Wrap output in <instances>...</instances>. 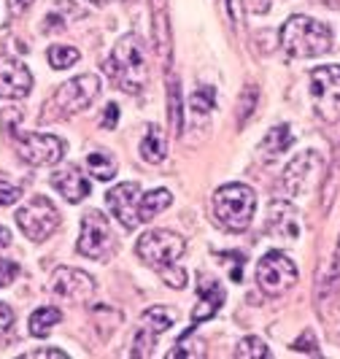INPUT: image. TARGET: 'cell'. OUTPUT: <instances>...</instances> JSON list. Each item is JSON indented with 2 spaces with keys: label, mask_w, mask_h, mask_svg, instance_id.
I'll use <instances>...</instances> for the list:
<instances>
[{
  "label": "cell",
  "mask_w": 340,
  "mask_h": 359,
  "mask_svg": "<svg viewBox=\"0 0 340 359\" xmlns=\"http://www.w3.org/2000/svg\"><path fill=\"white\" fill-rule=\"evenodd\" d=\"M87 170L97 181H111L116 176V160L108 151H92L90 157H87Z\"/></svg>",
  "instance_id": "obj_25"
},
{
  "label": "cell",
  "mask_w": 340,
  "mask_h": 359,
  "mask_svg": "<svg viewBox=\"0 0 340 359\" xmlns=\"http://www.w3.org/2000/svg\"><path fill=\"white\" fill-rule=\"evenodd\" d=\"M278 38H281V49L292 57H322L332 49L329 27L303 14L289 17Z\"/></svg>",
  "instance_id": "obj_2"
},
{
  "label": "cell",
  "mask_w": 340,
  "mask_h": 359,
  "mask_svg": "<svg viewBox=\"0 0 340 359\" xmlns=\"http://www.w3.org/2000/svg\"><path fill=\"white\" fill-rule=\"evenodd\" d=\"M294 351H305V354H313V357L319 354V346H316V338H313V332H311V330L305 332L300 341L294 343Z\"/></svg>",
  "instance_id": "obj_34"
},
{
  "label": "cell",
  "mask_w": 340,
  "mask_h": 359,
  "mask_svg": "<svg viewBox=\"0 0 340 359\" xmlns=\"http://www.w3.org/2000/svg\"><path fill=\"white\" fill-rule=\"evenodd\" d=\"M52 187L68 200V203H81L90 195V181L79 165H65L52 173Z\"/></svg>",
  "instance_id": "obj_17"
},
{
  "label": "cell",
  "mask_w": 340,
  "mask_h": 359,
  "mask_svg": "<svg viewBox=\"0 0 340 359\" xmlns=\"http://www.w3.org/2000/svg\"><path fill=\"white\" fill-rule=\"evenodd\" d=\"M135 252L151 268H165L170 262H176L181 254L186 252V241L181 235L170 233V230H149L138 238Z\"/></svg>",
  "instance_id": "obj_7"
},
{
  "label": "cell",
  "mask_w": 340,
  "mask_h": 359,
  "mask_svg": "<svg viewBox=\"0 0 340 359\" xmlns=\"http://www.w3.org/2000/svg\"><path fill=\"white\" fill-rule=\"evenodd\" d=\"M230 3V19H233V25H240V3L238 0H227Z\"/></svg>",
  "instance_id": "obj_38"
},
{
  "label": "cell",
  "mask_w": 340,
  "mask_h": 359,
  "mask_svg": "<svg viewBox=\"0 0 340 359\" xmlns=\"http://www.w3.org/2000/svg\"><path fill=\"white\" fill-rule=\"evenodd\" d=\"M62 322V311L60 308H38V311H33V316H30V335L33 338H46L49 332H52L54 324Z\"/></svg>",
  "instance_id": "obj_22"
},
{
  "label": "cell",
  "mask_w": 340,
  "mask_h": 359,
  "mask_svg": "<svg viewBox=\"0 0 340 359\" xmlns=\"http://www.w3.org/2000/svg\"><path fill=\"white\" fill-rule=\"evenodd\" d=\"M340 294V243L335 249V257H332V265L327 270V276L319 278V292H316V300H319V308L327 306L329 300H335Z\"/></svg>",
  "instance_id": "obj_20"
},
{
  "label": "cell",
  "mask_w": 340,
  "mask_h": 359,
  "mask_svg": "<svg viewBox=\"0 0 340 359\" xmlns=\"http://www.w3.org/2000/svg\"><path fill=\"white\" fill-rule=\"evenodd\" d=\"M324 173V162L316 151H303L300 157L289 162V168L284 170V192L287 198L294 195H303L308 189L316 187V181L322 179Z\"/></svg>",
  "instance_id": "obj_10"
},
{
  "label": "cell",
  "mask_w": 340,
  "mask_h": 359,
  "mask_svg": "<svg viewBox=\"0 0 340 359\" xmlns=\"http://www.w3.org/2000/svg\"><path fill=\"white\" fill-rule=\"evenodd\" d=\"M160 276H162V281H165L168 287H173V289L186 287V273H184L181 268H176V262H170V265L160 268Z\"/></svg>",
  "instance_id": "obj_31"
},
{
  "label": "cell",
  "mask_w": 340,
  "mask_h": 359,
  "mask_svg": "<svg viewBox=\"0 0 340 359\" xmlns=\"http://www.w3.org/2000/svg\"><path fill=\"white\" fill-rule=\"evenodd\" d=\"M90 3H106V0H90Z\"/></svg>",
  "instance_id": "obj_41"
},
{
  "label": "cell",
  "mask_w": 340,
  "mask_h": 359,
  "mask_svg": "<svg viewBox=\"0 0 340 359\" xmlns=\"http://www.w3.org/2000/svg\"><path fill=\"white\" fill-rule=\"evenodd\" d=\"M154 332L151 330H146L141 327L138 330V335H135V341H132V357H146V354H151V348H154Z\"/></svg>",
  "instance_id": "obj_30"
},
{
  "label": "cell",
  "mask_w": 340,
  "mask_h": 359,
  "mask_svg": "<svg viewBox=\"0 0 340 359\" xmlns=\"http://www.w3.org/2000/svg\"><path fill=\"white\" fill-rule=\"evenodd\" d=\"M33 90V76L25 62L0 57V97H25Z\"/></svg>",
  "instance_id": "obj_15"
},
{
  "label": "cell",
  "mask_w": 340,
  "mask_h": 359,
  "mask_svg": "<svg viewBox=\"0 0 340 359\" xmlns=\"http://www.w3.org/2000/svg\"><path fill=\"white\" fill-rule=\"evenodd\" d=\"M100 92V79L95 73H84V76H76L71 81H65L62 87H57L54 97L49 100V111H57L52 119L60 116H76L81 114L87 106H92V100L97 97Z\"/></svg>",
  "instance_id": "obj_4"
},
{
  "label": "cell",
  "mask_w": 340,
  "mask_h": 359,
  "mask_svg": "<svg viewBox=\"0 0 340 359\" xmlns=\"http://www.w3.org/2000/svg\"><path fill=\"white\" fill-rule=\"evenodd\" d=\"M214 106H216V92L211 87H200L192 95V111H197V114H208Z\"/></svg>",
  "instance_id": "obj_29"
},
{
  "label": "cell",
  "mask_w": 340,
  "mask_h": 359,
  "mask_svg": "<svg viewBox=\"0 0 340 359\" xmlns=\"http://www.w3.org/2000/svg\"><path fill=\"white\" fill-rule=\"evenodd\" d=\"M257 211V195L246 184H224L214 192V214L219 224L230 233L249 230Z\"/></svg>",
  "instance_id": "obj_3"
},
{
  "label": "cell",
  "mask_w": 340,
  "mask_h": 359,
  "mask_svg": "<svg viewBox=\"0 0 340 359\" xmlns=\"http://www.w3.org/2000/svg\"><path fill=\"white\" fill-rule=\"evenodd\" d=\"M17 151L27 165L43 168V165H54V162L62 160V154L68 151V144L62 138H57V135L25 133V135H19Z\"/></svg>",
  "instance_id": "obj_9"
},
{
  "label": "cell",
  "mask_w": 340,
  "mask_h": 359,
  "mask_svg": "<svg viewBox=\"0 0 340 359\" xmlns=\"http://www.w3.org/2000/svg\"><path fill=\"white\" fill-rule=\"evenodd\" d=\"M14 219H17L19 230L30 241H46L60 227V211H57L52 200L43 198V195L30 198L25 205H19Z\"/></svg>",
  "instance_id": "obj_5"
},
{
  "label": "cell",
  "mask_w": 340,
  "mask_h": 359,
  "mask_svg": "<svg viewBox=\"0 0 340 359\" xmlns=\"http://www.w3.org/2000/svg\"><path fill=\"white\" fill-rule=\"evenodd\" d=\"M52 292L71 303H87L95 294V281L90 273L76 268H57L52 276Z\"/></svg>",
  "instance_id": "obj_13"
},
{
  "label": "cell",
  "mask_w": 340,
  "mask_h": 359,
  "mask_svg": "<svg viewBox=\"0 0 340 359\" xmlns=\"http://www.w3.org/2000/svg\"><path fill=\"white\" fill-rule=\"evenodd\" d=\"M108 211L116 216L127 230H135L141 224L138 219V203H141V187L135 181H127V184H116L114 189H108L106 195Z\"/></svg>",
  "instance_id": "obj_12"
},
{
  "label": "cell",
  "mask_w": 340,
  "mask_h": 359,
  "mask_svg": "<svg viewBox=\"0 0 340 359\" xmlns=\"http://www.w3.org/2000/svg\"><path fill=\"white\" fill-rule=\"evenodd\" d=\"M154 46L160 52V62L168 65V60H170V33H168L165 0H154Z\"/></svg>",
  "instance_id": "obj_19"
},
{
  "label": "cell",
  "mask_w": 340,
  "mask_h": 359,
  "mask_svg": "<svg viewBox=\"0 0 340 359\" xmlns=\"http://www.w3.org/2000/svg\"><path fill=\"white\" fill-rule=\"evenodd\" d=\"M168 116H170V130H173V135H181V130H184V111H181L179 81H173L170 90H168Z\"/></svg>",
  "instance_id": "obj_26"
},
{
  "label": "cell",
  "mask_w": 340,
  "mask_h": 359,
  "mask_svg": "<svg viewBox=\"0 0 340 359\" xmlns=\"http://www.w3.org/2000/svg\"><path fill=\"white\" fill-rule=\"evenodd\" d=\"M165 154H168V138H165L162 127L149 125L144 141H141V157H144V162H149V165H160V162L165 160Z\"/></svg>",
  "instance_id": "obj_18"
},
{
  "label": "cell",
  "mask_w": 340,
  "mask_h": 359,
  "mask_svg": "<svg viewBox=\"0 0 340 359\" xmlns=\"http://www.w3.org/2000/svg\"><path fill=\"white\" fill-rule=\"evenodd\" d=\"M224 303V289L219 281L208 278V276H200V284H197V306L192 311V330L197 324L208 322L219 313V308Z\"/></svg>",
  "instance_id": "obj_16"
},
{
  "label": "cell",
  "mask_w": 340,
  "mask_h": 359,
  "mask_svg": "<svg viewBox=\"0 0 340 359\" xmlns=\"http://www.w3.org/2000/svg\"><path fill=\"white\" fill-rule=\"evenodd\" d=\"M268 233L284 243H294L300 238V214L289 200H276L268 208Z\"/></svg>",
  "instance_id": "obj_14"
},
{
  "label": "cell",
  "mask_w": 340,
  "mask_h": 359,
  "mask_svg": "<svg viewBox=\"0 0 340 359\" xmlns=\"http://www.w3.org/2000/svg\"><path fill=\"white\" fill-rule=\"evenodd\" d=\"M289 146H292V133H289L287 125H278V127H273L268 135H265V141L259 144V151L265 154V160H270L273 154L287 151Z\"/></svg>",
  "instance_id": "obj_24"
},
{
  "label": "cell",
  "mask_w": 340,
  "mask_h": 359,
  "mask_svg": "<svg viewBox=\"0 0 340 359\" xmlns=\"http://www.w3.org/2000/svg\"><path fill=\"white\" fill-rule=\"evenodd\" d=\"M41 357H54V359H68L62 348H38V351H27L25 359H41Z\"/></svg>",
  "instance_id": "obj_35"
},
{
  "label": "cell",
  "mask_w": 340,
  "mask_h": 359,
  "mask_svg": "<svg viewBox=\"0 0 340 359\" xmlns=\"http://www.w3.org/2000/svg\"><path fill=\"white\" fill-rule=\"evenodd\" d=\"M311 97L324 122H340V65H324L311 73Z\"/></svg>",
  "instance_id": "obj_6"
},
{
  "label": "cell",
  "mask_w": 340,
  "mask_h": 359,
  "mask_svg": "<svg viewBox=\"0 0 340 359\" xmlns=\"http://www.w3.org/2000/svg\"><path fill=\"white\" fill-rule=\"evenodd\" d=\"M173 322H176V313L165 306H151L149 311H144V316H141V324H144L146 330H151L154 335L168 332V330L173 327Z\"/></svg>",
  "instance_id": "obj_23"
},
{
  "label": "cell",
  "mask_w": 340,
  "mask_h": 359,
  "mask_svg": "<svg viewBox=\"0 0 340 359\" xmlns=\"http://www.w3.org/2000/svg\"><path fill=\"white\" fill-rule=\"evenodd\" d=\"M173 203V195L168 189H154V192H146L141 203H138V219L141 222H151L157 214H162L168 205Z\"/></svg>",
  "instance_id": "obj_21"
},
{
  "label": "cell",
  "mask_w": 340,
  "mask_h": 359,
  "mask_svg": "<svg viewBox=\"0 0 340 359\" xmlns=\"http://www.w3.org/2000/svg\"><path fill=\"white\" fill-rule=\"evenodd\" d=\"M22 198V189L8 184V181H0V205H14Z\"/></svg>",
  "instance_id": "obj_33"
},
{
  "label": "cell",
  "mask_w": 340,
  "mask_h": 359,
  "mask_svg": "<svg viewBox=\"0 0 340 359\" xmlns=\"http://www.w3.org/2000/svg\"><path fill=\"white\" fill-rule=\"evenodd\" d=\"M257 284L265 294L278 297V294H284L297 284V265L289 259L287 254L268 252L257 262Z\"/></svg>",
  "instance_id": "obj_8"
},
{
  "label": "cell",
  "mask_w": 340,
  "mask_h": 359,
  "mask_svg": "<svg viewBox=\"0 0 340 359\" xmlns=\"http://www.w3.org/2000/svg\"><path fill=\"white\" fill-rule=\"evenodd\" d=\"M116 119H119V106H116V103H111V106L106 108V116H103V127L114 130V127H116Z\"/></svg>",
  "instance_id": "obj_37"
},
{
  "label": "cell",
  "mask_w": 340,
  "mask_h": 359,
  "mask_svg": "<svg viewBox=\"0 0 340 359\" xmlns=\"http://www.w3.org/2000/svg\"><path fill=\"white\" fill-rule=\"evenodd\" d=\"M108 76L125 92H138L149 84V46L138 33H130L116 41L108 57Z\"/></svg>",
  "instance_id": "obj_1"
},
{
  "label": "cell",
  "mask_w": 340,
  "mask_h": 359,
  "mask_svg": "<svg viewBox=\"0 0 340 359\" xmlns=\"http://www.w3.org/2000/svg\"><path fill=\"white\" fill-rule=\"evenodd\" d=\"M11 324H14V311L6 306V303H0V335H6Z\"/></svg>",
  "instance_id": "obj_36"
},
{
  "label": "cell",
  "mask_w": 340,
  "mask_h": 359,
  "mask_svg": "<svg viewBox=\"0 0 340 359\" xmlns=\"http://www.w3.org/2000/svg\"><path fill=\"white\" fill-rule=\"evenodd\" d=\"M8 243H11V230L0 227V246H8Z\"/></svg>",
  "instance_id": "obj_40"
},
{
  "label": "cell",
  "mask_w": 340,
  "mask_h": 359,
  "mask_svg": "<svg viewBox=\"0 0 340 359\" xmlns=\"http://www.w3.org/2000/svg\"><path fill=\"white\" fill-rule=\"evenodd\" d=\"M114 243V233L108 224L106 214L87 211L81 216V238H79V252L90 259H103Z\"/></svg>",
  "instance_id": "obj_11"
},
{
  "label": "cell",
  "mask_w": 340,
  "mask_h": 359,
  "mask_svg": "<svg viewBox=\"0 0 340 359\" xmlns=\"http://www.w3.org/2000/svg\"><path fill=\"white\" fill-rule=\"evenodd\" d=\"M30 3H33V0H8V6H11V11H14V14L25 11V8L30 6Z\"/></svg>",
  "instance_id": "obj_39"
},
{
  "label": "cell",
  "mask_w": 340,
  "mask_h": 359,
  "mask_svg": "<svg viewBox=\"0 0 340 359\" xmlns=\"http://www.w3.org/2000/svg\"><path fill=\"white\" fill-rule=\"evenodd\" d=\"M235 357L238 359H268L270 348L265 346V341L259 338H243L235 346Z\"/></svg>",
  "instance_id": "obj_27"
},
{
  "label": "cell",
  "mask_w": 340,
  "mask_h": 359,
  "mask_svg": "<svg viewBox=\"0 0 340 359\" xmlns=\"http://www.w3.org/2000/svg\"><path fill=\"white\" fill-rule=\"evenodd\" d=\"M19 276V265L11 259H0V287H11Z\"/></svg>",
  "instance_id": "obj_32"
},
{
  "label": "cell",
  "mask_w": 340,
  "mask_h": 359,
  "mask_svg": "<svg viewBox=\"0 0 340 359\" xmlns=\"http://www.w3.org/2000/svg\"><path fill=\"white\" fill-rule=\"evenodd\" d=\"M79 57H81V54H79L76 46H52V49H49V65L57 68V71H60V68H71V65L79 62Z\"/></svg>",
  "instance_id": "obj_28"
}]
</instances>
